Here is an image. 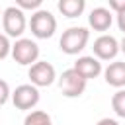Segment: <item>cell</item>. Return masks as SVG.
I'll return each instance as SVG.
<instances>
[{
	"mask_svg": "<svg viewBox=\"0 0 125 125\" xmlns=\"http://www.w3.org/2000/svg\"><path fill=\"white\" fill-rule=\"evenodd\" d=\"M8 55H12V43H10V37H6L4 33H0V61H4Z\"/></svg>",
	"mask_w": 125,
	"mask_h": 125,
	"instance_id": "2e32d148",
	"label": "cell"
},
{
	"mask_svg": "<svg viewBox=\"0 0 125 125\" xmlns=\"http://www.w3.org/2000/svg\"><path fill=\"white\" fill-rule=\"evenodd\" d=\"M86 84L88 82L74 68H68L59 76V88H61L64 98H80L86 90Z\"/></svg>",
	"mask_w": 125,
	"mask_h": 125,
	"instance_id": "5b68a950",
	"label": "cell"
},
{
	"mask_svg": "<svg viewBox=\"0 0 125 125\" xmlns=\"http://www.w3.org/2000/svg\"><path fill=\"white\" fill-rule=\"evenodd\" d=\"M41 4H43V0H18L16 2V8H20L21 12L23 10H41Z\"/></svg>",
	"mask_w": 125,
	"mask_h": 125,
	"instance_id": "9a60e30c",
	"label": "cell"
},
{
	"mask_svg": "<svg viewBox=\"0 0 125 125\" xmlns=\"http://www.w3.org/2000/svg\"><path fill=\"white\" fill-rule=\"evenodd\" d=\"M29 29H31L33 37H37V39H49L57 31V20H55V16L49 10H37V12L31 14Z\"/></svg>",
	"mask_w": 125,
	"mask_h": 125,
	"instance_id": "3957f363",
	"label": "cell"
},
{
	"mask_svg": "<svg viewBox=\"0 0 125 125\" xmlns=\"http://www.w3.org/2000/svg\"><path fill=\"white\" fill-rule=\"evenodd\" d=\"M2 27H4V35L6 37H14V39H21V33L27 27V20H25V12H21L16 6H8L2 12Z\"/></svg>",
	"mask_w": 125,
	"mask_h": 125,
	"instance_id": "7a4b0ae2",
	"label": "cell"
},
{
	"mask_svg": "<svg viewBox=\"0 0 125 125\" xmlns=\"http://www.w3.org/2000/svg\"><path fill=\"white\" fill-rule=\"evenodd\" d=\"M10 98H12L10 86H8V82H6V80H2V78H0V105H4Z\"/></svg>",
	"mask_w": 125,
	"mask_h": 125,
	"instance_id": "e0dca14e",
	"label": "cell"
},
{
	"mask_svg": "<svg viewBox=\"0 0 125 125\" xmlns=\"http://www.w3.org/2000/svg\"><path fill=\"white\" fill-rule=\"evenodd\" d=\"M86 82L88 80H92V78H98L102 72H104V68H102V62L92 55V57H78L76 59V62H74V66H72Z\"/></svg>",
	"mask_w": 125,
	"mask_h": 125,
	"instance_id": "9c48e42d",
	"label": "cell"
},
{
	"mask_svg": "<svg viewBox=\"0 0 125 125\" xmlns=\"http://www.w3.org/2000/svg\"><path fill=\"white\" fill-rule=\"evenodd\" d=\"M115 12V14H119V12H123L125 10V0H109V12Z\"/></svg>",
	"mask_w": 125,
	"mask_h": 125,
	"instance_id": "ac0fdd59",
	"label": "cell"
},
{
	"mask_svg": "<svg viewBox=\"0 0 125 125\" xmlns=\"http://www.w3.org/2000/svg\"><path fill=\"white\" fill-rule=\"evenodd\" d=\"M88 41H90L88 27L74 25V27H68L66 31H62V35L59 39V49L64 55H78L80 51L86 49Z\"/></svg>",
	"mask_w": 125,
	"mask_h": 125,
	"instance_id": "6da1fadb",
	"label": "cell"
},
{
	"mask_svg": "<svg viewBox=\"0 0 125 125\" xmlns=\"http://www.w3.org/2000/svg\"><path fill=\"white\" fill-rule=\"evenodd\" d=\"M111 109L115 111L117 117L125 119V90H117L111 96Z\"/></svg>",
	"mask_w": 125,
	"mask_h": 125,
	"instance_id": "5bb4252c",
	"label": "cell"
},
{
	"mask_svg": "<svg viewBox=\"0 0 125 125\" xmlns=\"http://www.w3.org/2000/svg\"><path fill=\"white\" fill-rule=\"evenodd\" d=\"M12 102L18 109L29 111L39 104V88H35L31 84H21L12 92Z\"/></svg>",
	"mask_w": 125,
	"mask_h": 125,
	"instance_id": "52a82bcc",
	"label": "cell"
},
{
	"mask_svg": "<svg viewBox=\"0 0 125 125\" xmlns=\"http://www.w3.org/2000/svg\"><path fill=\"white\" fill-rule=\"evenodd\" d=\"M96 125H119V121H115V119H111V117H104V119H100Z\"/></svg>",
	"mask_w": 125,
	"mask_h": 125,
	"instance_id": "ffe728a7",
	"label": "cell"
},
{
	"mask_svg": "<svg viewBox=\"0 0 125 125\" xmlns=\"http://www.w3.org/2000/svg\"><path fill=\"white\" fill-rule=\"evenodd\" d=\"M104 78L109 86L123 90L125 86V61H113L104 68Z\"/></svg>",
	"mask_w": 125,
	"mask_h": 125,
	"instance_id": "8fae6325",
	"label": "cell"
},
{
	"mask_svg": "<svg viewBox=\"0 0 125 125\" xmlns=\"http://www.w3.org/2000/svg\"><path fill=\"white\" fill-rule=\"evenodd\" d=\"M23 125H53V119L47 111H41V109H33L25 115L23 119Z\"/></svg>",
	"mask_w": 125,
	"mask_h": 125,
	"instance_id": "4fadbf2b",
	"label": "cell"
},
{
	"mask_svg": "<svg viewBox=\"0 0 125 125\" xmlns=\"http://www.w3.org/2000/svg\"><path fill=\"white\" fill-rule=\"evenodd\" d=\"M12 59L21 66H31L39 61V45L31 39H16L12 45Z\"/></svg>",
	"mask_w": 125,
	"mask_h": 125,
	"instance_id": "277c9868",
	"label": "cell"
},
{
	"mask_svg": "<svg viewBox=\"0 0 125 125\" xmlns=\"http://www.w3.org/2000/svg\"><path fill=\"white\" fill-rule=\"evenodd\" d=\"M27 76H29V80H31V86H35V88H47V86H51V84L55 82L57 70H55V66H53L51 62H47V61H37L35 64L29 66Z\"/></svg>",
	"mask_w": 125,
	"mask_h": 125,
	"instance_id": "8992f818",
	"label": "cell"
},
{
	"mask_svg": "<svg viewBox=\"0 0 125 125\" xmlns=\"http://www.w3.org/2000/svg\"><path fill=\"white\" fill-rule=\"evenodd\" d=\"M111 21H113V14L104 6L94 8L90 12V16H88V25L94 31H107L111 27Z\"/></svg>",
	"mask_w": 125,
	"mask_h": 125,
	"instance_id": "30bf717a",
	"label": "cell"
},
{
	"mask_svg": "<svg viewBox=\"0 0 125 125\" xmlns=\"http://www.w3.org/2000/svg\"><path fill=\"white\" fill-rule=\"evenodd\" d=\"M115 16H117V27H119V31H123V35H125V10L119 12V14H115Z\"/></svg>",
	"mask_w": 125,
	"mask_h": 125,
	"instance_id": "d6986e66",
	"label": "cell"
},
{
	"mask_svg": "<svg viewBox=\"0 0 125 125\" xmlns=\"http://www.w3.org/2000/svg\"><path fill=\"white\" fill-rule=\"evenodd\" d=\"M57 8L66 18H78V16H82V12L86 8V2L84 0H59Z\"/></svg>",
	"mask_w": 125,
	"mask_h": 125,
	"instance_id": "7c38bea8",
	"label": "cell"
},
{
	"mask_svg": "<svg viewBox=\"0 0 125 125\" xmlns=\"http://www.w3.org/2000/svg\"><path fill=\"white\" fill-rule=\"evenodd\" d=\"M119 51H121V53L125 55V35H123V39L119 41Z\"/></svg>",
	"mask_w": 125,
	"mask_h": 125,
	"instance_id": "44dd1931",
	"label": "cell"
},
{
	"mask_svg": "<svg viewBox=\"0 0 125 125\" xmlns=\"http://www.w3.org/2000/svg\"><path fill=\"white\" fill-rule=\"evenodd\" d=\"M92 49H94V57L98 61H111L119 53V41L113 35H105L104 33L94 41Z\"/></svg>",
	"mask_w": 125,
	"mask_h": 125,
	"instance_id": "ba28073f",
	"label": "cell"
},
{
	"mask_svg": "<svg viewBox=\"0 0 125 125\" xmlns=\"http://www.w3.org/2000/svg\"><path fill=\"white\" fill-rule=\"evenodd\" d=\"M0 16H2V10H0Z\"/></svg>",
	"mask_w": 125,
	"mask_h": 125,
	"instance_id": "7402d4cb",
	"label": "cell"
}]
</instances>
